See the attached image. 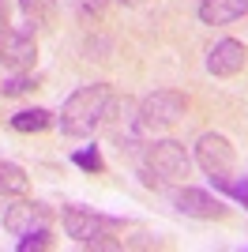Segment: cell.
Segmentation results:
<instances>
[{"label":"cell","mask_w":248,"mask_h":252,"mask_svg":"<svg viewBox=\"0 0 248 252\" xmlns=\"http://www.w3.org/2000/svg\"><path fill=\"white\" fill-rule=\"evenodd\" d=\"M109 102H113V87H109V83L79 87V91L64 102V109H61V132H64V136H72V139L94 136V132L105 125Z\"/></svg>","instance_id":"1"},{"label":"cell","mask_w":248,"mask_h":252,"mask_svg":"<svg viewBox=\"0 0 248 252\" xmlns=\"http://www.w3.org/2000/svg\"><path fill=\"white\" fill-rule=\"evenodd\" d=\"M124 230L121 219H109L91 207H64V233L83 249H121L117 233Z\"/></svg>","instance_id":"2"},{"label":"cell","mask_w":248,"mask_h":252,"mask_svg":"<svg viewBox=\"0 0 248 252\" xmlns=\"http://www.w3.org/2000/svg\"><path fill=\"white\" fill-rule=\"evenodd\" d=\"M188 109V98L181 91H155L147 94L135 109V136H155V132H165L173 128Z\"/></svg>","instance_id":"3"},{"label":"cell","mask_w":248,"mask_h":252,"mask_svg":"<svg viewBox=\"0 0 248 252\" xmlns=\"http://www.w3.org/2000/svg\"><path fill=\"white\" fill-rule=\"evenodd\" d=\"M143 166H147L151 177L165 181V185H177V181H185L188 173H192V158H188L185 143H177V139H158V143H151V147L143 151Z\"/></svg>","instance_id":"4"},{"label":"cell","mask_w":248,"mask_h":252,"mask_svg":"<svg viewBox=\"0 0 248 252\" xmlns=\"http://www.w3.org/2000/svg\"><path fill=\"white\" fill-rule=\"evenodd\" d=\"M196 162H199V169H203L207 177H211V185H215V181L237 173V147H233L226 136L207 132V136H199V143H196Z\"/></svg>","instance_id":"5"},{"label":"cell","mask_w":248,"mask_h":252,"mask_svg":"<svg viewBox=\"0 0 248 252\" xmlns=\"http://www.w3.org/2000/svg\"><path fill=\"white\" fill-rule=\"evenodd\" d=\"M38 61V38L31 27H8L0 31V64L8 72H31Z\"/></svg>","instance_id":"6"},{"label":"cell","mask_w":248,"mask_h":252,"mask_svg":"<svg viewBox=\"0 0 248 252\" xmlns=\"http://www.w3.org/2000/svg\"><path fill=\"white\" fill-rule=\"evenodd\" d=\"M49 207L45 203H31V200H15L4 207V230L15 237H27L34 230H49Z\"/></svg>","instance_id":"7"},{"label":"cell","mask_w":248,"mask_h":252,"mask_svg":"<svg viewBox=\"0 0 248 252\" xmlns=\"http://www.w3.org/2000/svg\"><path fill=\"white\" fill-rule=\"evenodd\" d=\"M245 61H248L245 45H241L237 38H222V42H215L211 53H207V72L226 79V75H237L241 68H245Z\"/></svg>","instance_id":"8"},{"label":"cell","mask_w":248,"mask_h":252,"mask_svg":"<svg viewBox=\"0 0 248 252\" xmlns=\"http://www.w3.org/2000/svg\"><path fill=\"white\" fill-rule=\"evenodd\" d=\"M173 203L181 215H192V219H226V211H229L218 196H211L203 189H181Z\"/></svg>","instance_id":"9"},{"label":"cell","mask_w":248,"mask_h":252,"mask_svg":"<svg viewBox=\"0 0 248 252\" xmlns=\"http://www.w3.org/2000/svg\"><path fill=\"white\" fill-rule=\"evenodd\" d=\"M248 11V0H203L199 4V19L207 27H226V23L241 19Z\"/></svg>","instance_id":"10"},{"label":"cell","mask_w":248,"mask_h":252,"mask_svg":"<svg viewBox=\"0 0 248 252\" xmlns=\"http://www.w3.org/2000/svg\"><path fill=\"white\" fill-rule=\"evenodd\" d=\"M57 0H19V11L23 19L31 23V31H45V27H53V19H57Z\"/></svg>","instance_id":"11"},{"label":"cell","mask_w":248,"mask_h":252,"mask_svg":"<svg viewBox=\"0 0 248 252\" xmlns=\"http://www.w3.org/2000/svg\"><path fill=\"white\" fill-rule=\"evenodd\" d=\"M27 173H23V166H15V162H4L0 158V196L4 200H11V196H23L27 192Z\"/></svg>","instance_id":"12"},{"label":"cell","mask_w":248,"mask_h":252,"mask_svg":"<svg viewBox=\"0 0 248 252\" xmlns=\"http://www.w3.org/2000/svg\"><path fill=\"white\" fill-rule=\"evenodd\" d=\"M49 125H53V113H49V109H41V105H34V109H19V113L11 117V128H15V132H45Z\"/></svg>","instance_id":"13"},{"label":"cell","mask_w":248,"mask_h":252,"mask_svg":"<svg viewBox=\"0 0 248 252\" xmlns=\"http://www.w3.org/2000/svg\"><path fill=\"white\" fill-rule=\"evenodd\" d=\"M215 189H218V192H226L233 203H241V207L248 211V173H229V177L215 181Z\"/></svg>","instance_id":"14"},{"label":"cell","mask_w":248,"mask_h":252,"mask_svg":"<svg viewBox=\"0 0 248 252\" xmlns=\"http://www.w3.org/2000/svg\"><path fill=\"white\" fill-rule=\"evenodd\" d=\"M72 162H75L79 169H87V173H102V169H105V158H102V151H98V147H83V151H75Z\"/></svg>","instance_id":"15"},{"label":"cell","mask_w":248,"mask_h":252,"mask_svg":"<svg viewBox=\"0 0 248 252\" xmlns=\"http://www.w3.org/2000/svg\"><path fill=\"white\" fill-rule=\"evenodd\" d=\"M38 75H27V72H15V79H8L4 83V94L15 98V94H31V91H38Z\"/></svg>","instance_id":"16"},{"label":"cell","mask_w":248,"mask_h":252,"mask_svg":"<svg viewBox=\"0 0 248 252\" xmlns=\"http://www.w3.org/2000/svg\"><path fill=\"white\" fill-rule=\"evenodd\" d=\"M34 249H53V233L34 230V233H27V237H19V252H34Z\"/></svg>","instance_id":"17"},{"label":"cell","mask_w":248,"mask_h":252,"mask_svg":"<svg viewBox=\"0 0 248 252\" xmlns=\"http://www.w3.org/2000/svg\"><path fill=\"white\" fill-rule=\"evenodd\" d=\"M105 4H109V0H72V8H75L79 19H98L105 11Z\"/></svg>","instance_id":"18"},{"label":"cell","mask_w":248,"mask_h":252,"mask_svg":"<svg viewBox=\"0 0 248 252\" xmlns=\"http://www.w3.org/2000/svg\"><path fill=\"white\" fill-rule=\"evenodd\" d=\"M8 15H11L8 0H0V31H8Z\"/></svg>","instance_id":"19"},{"label":"cell","mask_w":248,"mask_h":252,"mask_svg":"<svg viewBox=\"0 0 248 252\" xmlns=\"http://www.w3.org/2000/svg\"><path fill=\"white\" fill-rule=\"evenodd\" d=\"M121 4H128V8H135V4H143V0H121Z\"/></svg>","instance_id":"20"}]
</instances>
